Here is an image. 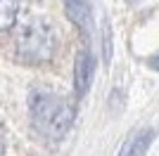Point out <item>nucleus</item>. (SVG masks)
Listing matches in <instances>:
<instances>
[{
    "label": "nucleus",
    "instance_id": "6",
    "mask_svg": "<svg viewBox=\"0 0 159 156\" xmlns=\"http://www.w3.org/2000/svg\"><path fill=\"white\" fill-rule=\"evenodd\" d=\"M19 2L17 0H0V31H10L17 24Z\"/></svg>",
    "mask_w": 159,
    "mask_h": 156
},
{
    "label": "nucleus",
    "instance_id": "5",
    "mask_svg": "<svg viewBox=\"0 0 159 156\" xmlns=\"http://www.w3.org/2000/svg\"><path fill=\"white\" fill-rule=\"evenodd\" d=\"M66 5V14H69V19L74 21L76 26H81L83 31L90 28V5H88L86 0H64Z\"/></svg>",
    "mask_w": 159,
    "mask_h": 156
},
{
    "label": "nucleus",
    "instance_id": "7",
    "mask_svg": "<svg viewBox=\"0 0 159 156\" xmlns=\"http://www.w3.org/2000/svg\"><path fill=\"white\" fill-rule=\"evenodd\" d=\"M150 64H152V69H157V71H159V54H157V57H152V59H150Z\"/></svg>",
    "mask_w": 159,
    "mask_h": 156
},
{
    "label": "nucleus",
    "instance_id": "8",
    "mask_svg": "<svg viewBox=\"0 0 159 156\" xmlns=\"http://www.w3.org/2000/svg\"><path fill=\"white\" fill-rule=\"evenodd\" d=\"M2 151H5V142L0 140V156H2Z\"/></svg>",
    "mask_w": 159,
    "mask_h": 156
},
{
    "label": "nucleus",
    "instance_id": "4",
    "mask_svg": "<svg viewBox=\"0 0 159 156\" xmlns=\"http://www.w3.org/2000/svg\"><path fill=\"white\" fill-rule=\"evenodd\" d=\"M157 130L154 128H140V130H133L131 135L126 137V142L121 144L119 156H143L147 151V147L152 144Z\"/></svg>",
    "mask_w": 159,
    "mask_h": 156
},
{
    "label": "nucleus",
    "instance_id": "1",
    "mask_svg": "<svg viewBox=\"0 0 159 156\" xmlns=\"http://www.w3.org/2000/svg\"><path fill=\"white\" fill-rule=\"evenodd\" d=\"M29 116L38 135H43L45 140H62L71 130L76 111L60 95H52L48 90H31Z\"/></svg>",
    "mask_w": 159,
    "mask_h": 156
},
{
    "label": "nucleus",
    "instance_id": "9",
    "mask_svg": "<svg viewBox=\"0 0 159 156\" xmlns=\"http://www.w3.org/2000/svg\"><path fill=\"white\" fill-rule=\"evenodd\" d=\"M0 130H2V121H0Z\"/></svg>",
    "mask_w": 159,
    "mask_h": 156
},
{
    "label": "nucleus",
    "instance_id": "2",
    "mask_svg": "<svg viewBox=\"0 0 159 156\" xmlns=\"http://www.w3.org/2000/svg\"><path fill=\"white\" fill-rule=\"evenodd\" d=\"M57 47V31L50 19L45 17H31L24 21L17 36V52L26 62H48L52 59Z\"/></svg>",
    "mask_w": 159,
    "mask_h": 156
},
{
    "label": "nucleus",
    "instance_id": "3",
    "mask_svg": "<svg viewBox=\"0 0 159 156\" xmlns=\"http://www.w3.org/2000/svg\"><path fill=\"white\" fill-rule=\"evenodd\" d=\"M95 78V57L88 50H81L76 54V64H74V88H76V95L83 97L90 88Z\"/></svg>",
    "mask_w": 159,
    "mask_h": 156
}]
</instances>
